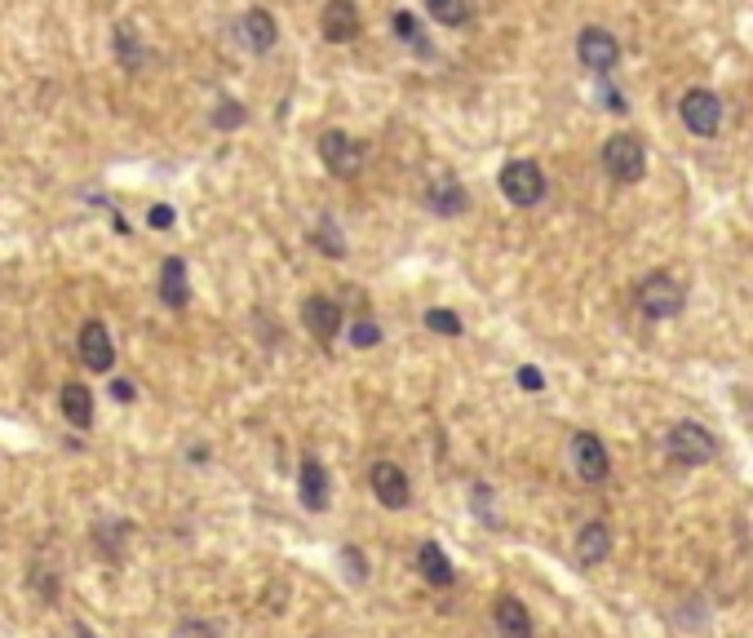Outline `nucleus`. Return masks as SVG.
<instances>
[{
	"mask_svg": "<svg viewBox=\"0 0 753 638\" xmlns=\"http://www.w3.org/2000/svg\"><path fill=\"white\" fill-rule=\"evenodd\" d=\"M501 195L510 204H519V209H532V204L545 200V173L536 160H510L501 169Z\"/></svg>",
	"mask_w": 753,
	"mask_h": 638,
	"instance_id": "f257e3e1",
	"label": "nucleus"
},
{
	"mask_svg": "<svg viewBox=\"0 0 753 638\" xmlns=\"http://www.w3.org/2000/svg\"><path fill=\"white\" fill-rule=\"evenodd\" d=\"M683 302H687V288L665 271H652L643 284H638V306H643V315H652V319H674L678 311H683Z\"/></svg>",
	"mask_w": 753,
	"mask_h": 638,
	"instance_id": "f03ea898",
	"label": "nucleus"
},
{
	"mask_svg": "<svg viewBox=\"0 0 753 638\" xmlns=\"http://www.w3.org/2000/svg\"><path fill=\"white\" fill-rule=\"evenodd\" d=\"M603 164L616 182H638L647 173V151L634 133H616V138L603 142Z\"/></svg>",
	"mask_w": 753,
	"mask_h": 638,
	"instance_id": "7ed1b4c3",
	"label": "nucleus"
},
{
	"mask_svg": "<svg viewBox=\"0 0 753 638\" xmlns=\"http://www.w3.org/2000/svg\"><path fill=\"white\" fill-rule=\"evenodd\" d=\"M665 448H669V457L683 461V466H705V461H714V439H709V430L696 426V421H678L665 435Z\"/></svg>",
	"mask_w": 753,
	"mask_h": 638,
	"instance_id": "20e7f679",
	"label": "nucleus"
},
{
	"mask_svg": "<svg viewBox=\"0 0 753 638\" xmlns=\"http://www.w3.org/2000/svg\"><path fill=\"white\" fill-rule=\"evenodd\" d=\"M678 116H683V125L691 133H700V138H714L722 129V102L714 89H687L683 102H678Z\"/></svg>",
	"mask_w": 753,
	"mask_h": 638,
	"instance_id": "39448f33",
	"label": "nucleus"
},
{
	"mask_svg": "<svg viewBox=\"0 0 753 638\" xmlns=\"http://www.w3.org/2000/svg\"><path fill=\"white\" fill-rule=\"evenodd\" d=\"M319 160L328 164V169L337 173V178H355L359 164H364V147H359L350 133L342 129H328L324 138H319Z\"/></svg>",
	"mask_w": 753,
	"mask_h": 638,
	"instance_id": "423d86ee",
	"label": "nucleus"
},
{
	"mask_svg": "<svg viewBox=\"0 0 753 638\" xmlns=\"http://www.w3.org/2000/svg\"><path fill=\"white\" fill-rule=\"evenodd\" d=\"M572 466H576V475H581L585 483H603L607 479L612 461H607V448H603V439H598L594 430H581V435L572 439Z\"/></svg>",
	"mask_w": 753,
	"mask_h": 638,
	"instance_id": "0eeeda50",
	"label": "nucleus"
},
{
	"mask_svg": "<svg viewBox=\"0 0 753 638\" xmlns=\"http://www.w3.org/2000/svg\"><path fill=\"white\" fill-rule=\"evenodd\" d=\"M302 319H306V333H311L315 342H324V346L342 333V306H337L333 297H324V293L306 297V302H302Z\"/></svg>",
	"mask_w": 753,
	"mask_h": 638,
	"instance_id": "6e6552de",
	"label": "nucleus"
},
{
	"mask_svg": "<svg viewBox=\"0 0 753 638\" xmlns=\"http://www.w3.org/2000/svg\"><path fill=\"white\" fill-rule=\"evenodd\" d=\"M76 346H80L85 368H94V373H107V368L116 364V346H111V333H107V324H102V319H85Z\"/></svg>",
	"mask_w": 753,
	"mask_h": 638,
	"instance_id": "1a4fd4ad",
	"label": "nucleus"
},
{
	"mask_svg": "<svg viewBox=\"0 0 753 638\" xmlns=\"http://www.w3.org/2000/svg\"><path fill=\"white\" fill-rule=\"evenodd\" d=\"M576 54H581L585 67L603 76V71L616 67V58H621V45H616V36L603 32V27H585L581 40H576Z\"/></svg>",
	"mask_w": 753,
	"mask_h": 638,
	"instance_id": "9d476101",
	"label": "nucleus"
},
{
	"mask_svg": "<svg viewBox=\"0 0 753 638\" xmlns=\"http://www.w3.org/2000/svg\"><path fill=\"white\" fill-rule=\"evenodd\" d=\"M373 492H377V501L386 510H404L412 501V483H408V475L395 466V461H377L373 466Z\"/></svg>",
	"mask_w": 753,
	"mask_h": 638,
	"instance_id": "9b49d317",
	"label": "nucleus"
},
{
	"mask_svg": "<svg viewBox=\"0 0 753 638\" xmlns=\"http://www.w3.org/2000/svg\"><path fill=\"white\" fill-rule=\"evenodd\" d=\"M359 9L350 5V0H333V5H324V14H319V32L324 40H333V45H350V40L359 36Z\"/></svg>",
	"mask_w": 753,
	"mask_h": 638,
	"instance_id": "f8f14e48",
	"label": "nucleus"
},
{
	"mask_svg": "<svg viewBox=\"0 0 753 638\" xmlns=\"http://www.w3.org/2000/svg\"><path fill=\"white\" fill-rule=\"evenodd\" d=\"M426 204H430V213H439V218H457V213H466V187H461L452 173H439V178H430Z\"/></svg>",
	"mask_w": 753,
	"mask_h": 638,
	"instance_id": "ddd939ff",
	"label": "nucleus"
},
{
	"mask_svg": "<svg viewBox=\"0 0 753 638\" xmlns=\"http://www.w3.org/2000/svg\"><path fill=\"white\" fill-rule=\"evenodd\" d=\"M160 302L169 311H182L191 302V284H187V262L182 257H164L160 266Z\"/></svg>",
	"mask_w": 753,
	"mask_h": 638,
	"instance_id": "4468645a",
	"label": "nucleus"
},
{
	"mask_svg": "<svg viewBox=\"0 0 753 638\" xmlns=\"http://www.w3.org/2000/svg\"><path fill=\"white\" fill-rule=\"evenodd\" d=\"M492 621H497L501 638H532V616L514 594H501L497 607H492Z\"/></svg>",
	"mask_w": 753,
	"mask_h": 638,
	"instance_id": "2eb2a0df",
	"label": "nucleus"
},
{
	"mask_svg": "<svg viewBox=\"0 0 753 638\" xmlns=\"http://www.w3.org/2000/svg\"><path fill=\"white\" fill-rule=\"evenodd\" d=\"M58 408H63V417H67L76 430H89V426H94V390H89V386L67 382L63 390H58Z\"/></svg>",
	"mask_w": 753,
	"mask_h": 638,
	"instance_id": "dca6fc26",
	"label": "nucleus"
},
{
	"mask_svg": "<svg viewBox=\"0 0 753 638\" xmlns=\"http://www.w3.org/2000/svg\"><path fill=\"white\" fill-rule=\"evenodd\" d=\"M240 32H244V45H249L253 54H271L275 40H280V27H275V18L266 14V9H249Z\"/></svg>",
	"mask_w": 753,
	"mask_h": 638,
	"instance_id": "f3484780",
	"label": "nucleus"
},
{
	"mask_svg": "<svg viewBox=\"0 0 753 638\" xmlns=\"http://www.w3.org/2000/svg\"><path fill=\"white\" fill-rule=\"evenodd\" d=\"M607 550H612V532H607V523H585L581 537H576V559H581L585 568H594V563L607 559Z\"/></svg>",
	"mask_w": 753,
	"mask_h": 638,
	"instance_id": "a211bd4d",
	"label": "nucleus"
},
{
	"mask_svg": "<svg viewBox=\"0 0 753 638\" xmlns=\"http://www.w3.org/2000/svg\"><path fill=\"white\" fill-rule=\"evenodd\" d=\"M302 506L306 510H328V475L315 457H302Z\"/></svg>",
	"mask_w": 753,
	"mask_h": 638,
	"instance_id": "6ab92c4d",
	"label": "nucleus"
},
{
	"mask_svg": "<svg viewBox=\"0 0 753 638\" xmlns=\"http://www.w3.org/2000/svg\"><path fill=\"white\" fill-rule=\"evenodd\" d=\"M417 568H421V576H426L430 585H439V590H448V585L457 581V572H452L448 554H443L435 541H426V545L417 550Z\"/></svg>",
	"mask_w": 753,
	"mask_h": 638,
	"instance_id": "aec40b11",
	"label": "nucleus"
},
{
	"mask_svg": "<svg viewBox=\"0 0 753 638\" xmlns=\"http://www.w3.org/2000/svg\"><path fill=\"white\" fill-rule=\"evenodd\" d=\"M116 58L125 63L129 71H138L142 63H147V54H142V40L133 27H116Z\"/></svg>",
	"mask_w": 753,
	"mask_h": 638,
	"instance_id": "412c9836",
	"label": "nucleus"
},
{
	"mask_svg": "<svg viewBox=\"0 0 753 638\" xmlns=\"http://www.w3.org/2000/svg\"><path fill=\"white\" fill-rule=\"evenodd\" d=\"M430 18H439V23H448V27H461L470 18V5L466 0H430Z\"/></svg>",
	"mask_w": 753,
	"mask_h": 638,
	"instance_id": "4be33fe9",
	"label": "nucleus"
},
{
	"mask_svg": "<svg viewBox=\"0 0 753 638\" xmlns=\"http://www.w3.org/2000/svg\"><path fill=\"white\" fill-rule=\"evenodd\" d=\"M315 244H319V253H328V257H346V240L333 218H324V226L315 231Z\"/></svg>",
	"mask_w": 753,
	"mask_h": 638,
	"instance_id": "5701e85b",
	"label": "nucleus"
},
{
	"mask_svg": "<svg viewBox=\"0 0 753 638\" xmlns=\"http://www.w3.org/2000/svg\"><path fill=\"white\" fill-rule=\"evenodd\" d=\"M426 328H435V333H443V337H461V319L452 311H443V306L426 311Z\"/></svg>",
	"mask_w": 753,
	"mask_h": 638,
	"instance_id": "b1692460",
	"label": "nucleus"
},
{
	"mask_svg": "<svg viewBox=\"0 0 753 638\" xmlns=\"http://www.w3.org/2000/svg\"><path fill=\"white\" fill-rule=\"evenodd\" d=\"M390 27H395V32H399V40H408L412 49H426V45H421V32H417V18H412L408 9H399V14L390 18Z\"/></svg>",
	"mask_w": 753,
	"mask_h": 638,
	"instance_id": "393cba45",
	"label": "nucleus"
},
{
	"mask_svg": "<svg viewBox=\"0 0 753 638\" xmlns=\"http://www.w3.org/2000/svg\"><path fill=\"white\" fill-rule=\"evenodd\" d=\"M213 125H218V129H240L244 125V107H240V102H231V98L218 102V111H213Z\"/></svg>",
	"mask_w": 753,
	"mask_h": 638,
	"instance_id": "a878e982",
	"label": "nucleus"
},
{
	"mask_svg": "<svg viewBox=\"0 0 753 638\" xmlns=\"http://www.w3.org/2000/svg\"><path fill=\"white\" fill-rule=\"evenodd\" d=\"M350 342H355V346H377L381 342V328L373 324V319H359V324L350 328Z\"/></svg>",
	"mask_w": 753,
	"mask_h": 638,
	"instance_id": "bb28decb",
	"label": "nucleus"
},
{
	"mask_svg": "<svg viewBox=\"0 0 753 638\" xmlns=\"http://www.w3.org/2000/svg\"><path fill=\"white\" fill-rule=\"evenodd\" d=\"M519 386L523 390H545V377H541V368H519Z\"/></svg>",
	"mask_w": 753,
	"mask_h": 638,
	"instance_id": "cd10ccee",
	"label": "nucleus"
},
{
	"mask_svg": "<svg viewBox=\"0 0 753 638\" xmlns=\"http://www.w3.org/2000/svg\"><path fill=\"white\" fill-rule=\"evenodd\" d=\"M151 226H156V231H169V226H173V209H169V204H156V209H151Z\"/></svg>",
	"mask_w": 753,
	"mask_h": 638,
	"instance_id": "c85d7f7f",
	"label": "nucleus"
},
{
	"mask_svg": "<svg viewBox=\"0 0 753 638\" xmlns=\"http://www.w3.org/2000/svg\"><path fill=\"white\" fill-rule=\"evenodd\" d=\"M111 395H116L120 404H129V399L138 395V390H133V382H111Z\"/></svg>",
	"mask_w": 753,
	"mask_h": 638,
	"instance_id": "c756f323",
	"label": "nucleus"
},
{
	"mask_svg": "<svg viewBox=\"0 0 753 638\" xmlns=\"http://www.w3.org/2000/svg\"><path fill=\"white\" fill-rule=\"evenodd\" d=\"M346 563H350V576H359V581H364V559H355V550H346Z\"/></svg>",
	"mask_w": 753,
	"mask_h": 638,
	"instance_id": "7c9ffc66",
	"label": "nucleus"
}]
</instances>
